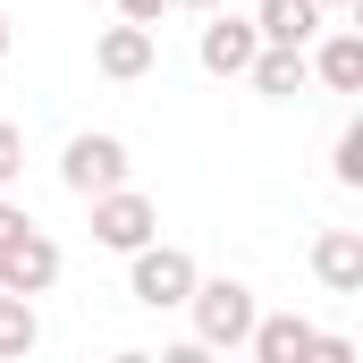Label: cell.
<instances>
[{"label": "cell", "mask_w": 363, "mask_h": 363, "mask_svg": "<svg viewBox=\"0 0 363 363\" xmlns=\"http://www.w3.org/2000/svg\"><path fill=\"white\" fill-rule=\"evenodd\" d=\"M194 254L186 245H161V237H144L135 254H127V296L144 304V313H186V296H194Z\"/></svg>", "instance_id": "6da1fadb"}, {"label": "cell", "mask_w": 363, "mask_h": 363, "mask_svg": "<svg viewBox=\"0 0 363 363\" xmlns=\"http://www.w3.org/2000/svg\"><path fill=\"white\" fill-rule=\"evenodd\" d=\"M186 313H194V347H220V355H237L262 304H254V287H245V279H194Z\"/></svg>", "instance_id": "7a4b0ae2"}, {"label": "cell", "mask_w": 363, "mask_h": 363, "mask_svg": "<svg viewBox=\"0 0 363 363\" xmlns=\"http://www.w3.org/2000/svg\"><path fill=\"white\" fill-rule=\"evenodd\" d=\"M85 203H93V245H110V254H135L144 237H161V211H152V194H135V186H101Z\"/></svg>", "instance_id": "3957f363"}, {"label": "cell", "mask_w": 363, "mask_h": 363, "mask_svg": "<svg viewBox=\"0 0 363 363\" xmlns=\"http://www.w3.org/2000/svg\"><path fill=\"white\" fill-rule=\"evenodd\" d=\"M254 51H262L254 17H237L228 0H220V9H203V34H194V60H203V77H245V68H254Z\"/></svg>", "instance_id": "277c9868"}, {"label": "cell", "mask_w": 363, "mask_h": 363, "mask_svg": "<svg viewBox=\"0 0 363 363\" xmlns=\"http://www.w3.org/2000/svg\"><path fill=\"white\" fill-rule=\"evenodd\" d=\"M127 144L118 135H101V127H85V135H68V152H60V186L68 194H101V186H127Z\"/></svg>", "instance_id": "5b68a950"}, {"label": "cell", "mask_w": 363, "mask_h": 363, "mask_svg": "<svg viewBox=\"0 0 363 363\" xmlns=\"http://www.w3.org/2000/svg\"><path fill=\"white\" fill-rule=\"evenodd\" d=\"M0 287H9V296H51V287H60V245H51L34 220L0 245Z\"/></svg>", "instance_id": "8992f818"}, {"label": "cell", "mask_w": 363, "mask_h": 363, "mask_svg": "<svg viewBox=\"0 0 363 363\" xmlns=\"http://www.w3.org/2000/svg\"><path fill=\"white\" fill-rule=\"evenodd\" d=\"M152 60H161V43H152V26H135V17L101 26V43H93V68H101L110 85H135V77H152Z\"/></svg>", "instance_id": "52a82bcc"}, {"label": "cell", "mask_w": 363, "mask_h": 363, "mask_svg": "<svg viewBox=\"0 0 363 363\" xmlns=\"http://www.w3.org/2000/svg\"><path fill=\"white\" fill-rule=\"evenodd\" d=\"M304 60H313V77H321L330 93H363V34H355V26L313 34V43H304Z\"/></svg>", "instance_id": "ba28073f"}, {"label": "cell", "mask_w": 363, "mask_h": 363, "mask_svg": "<svg viewBox=\"0 0 363 363\" xmlns=\"http://www.w3.org/2000/svg\"><path fill=\"white\" fill-rule=\"evenodd\" d=\"M245 355H254V363H304V355H313V321H304V313H254Z\"/></svg>", "instance_id": "9c48e42d"}, {"label": "cell", "mask_w": 363, "mask_h": 363, "mask_svg": "<svg viewBox=\"0 0 363 363\" xmlns=\"http://www.w3.org/2000/svg\"><path fill=\"white\" fill-rule=\"evenodd\" d=\"M245 85L262 93V101H296V93L313 85V60H304L296 43H262V51H254V68H245Z\"/></svg>", "instance_id": "30bf717a"}, {"label": "cell", "mask_w": 363, "mask_h": 363, "mask_svg": "<svg viewBox=\"0 0 363 363\" xmlns=\"http://www.w3.org/2000/svg\"><path fill=\"white\" fill-rule=\"evenodd\" d=\"M313 279L330 296H363V237L355 228H321L313 237Z\"/></svg>", "instance_id": "8fae6325"}, {"label": "cell", "mask_w": 363, "mask_h": 363, "mask_svg": "<svg viewBox=\"0 0 363 363\" xmlns=\"http://www.w3.org/2000/svg\"><path fill=\"white\" fill-rule=\"evenodd\" d=\"M254 34H262V43H296V51H304V43L321 34V0H262V9H254Z\"/></svg>", "instance_id": "7c38bea8"}, {"label": "cell", "mask_w": 363, "mask_h": 363, "mask_svg": "<svg viewBox=\"0 0 363 363\" xmlns=\"http://www.w3.org/2000/svg\"><path fill=\"white\" fill-rule=\"evenodd\" d=\"M34 347H43V321H34V296H9V287H0V363L34 355Z\"/></svg>", "instance_id": "4fadbf2b"}, {"label": "cell", "mask_w": 363, "mask_h": 363, "mask_svg": "<svg viewBox=\"0 0 363 363\" xmlns=\"http://www.w3.org/2000/svg\"><path fill=\"white\" fill-rule=\"evenodd\" d=\"M330 178L347 186V194L363 186V118H347V127H338V144H330Z\"/></svg>", "instance_id": "5bb4252c"}, {"label": "cell", "mask_w": 363, "mask_h": 363, "mask_svg": "<svg viewBox=\"0 0 363 363\" xmlns=\"http://www.w3.org/2000/svg\"><path fill=\"white\" fill-rule=\"evenodd\" d=\"M17 178H26V127L0 118V186H17Z\"/></svg>", "instance_id": "9a60e30c"}, {"label": "cell", "mask_w": 363, "mask_h": 363, "mask_svg": "<svg viewBox=\"0 0 363 363\" xmlns=\"http://www.w3.org/2000/svg\"><path fill=\"white\" fill-rule=\"evenodd\" d=\"M161 9L169 0H118V17H135V26H161Z\"/></svg>", "instance_id": "2e32d148"}, {"label": "cell", "mask_w": 363, "mask_h": 363, "mask_svg": "<svg viewBox=\"0 0 363 363\" xmlns=\"http://www.w3.org/2000/svg\"><path fill=\"white\" fill-rule=\"evenodd\" d=\"M17 228H26V203H9V194H0V245H9Z\"/></svg>", "instance_id": "e0dca14e"}, {"label": "cell", "mask_w": 363, "mask_h": 363, "mask_svg": "<svg viewBox=\"0 0 363 363\" xmlns=\"http://www.w3.org/2000/svg\"><path fill=\"white\" fill-rule=\"evenodd\" d=\"M169 9H194V17H203V9H220V0H169Z\"/></svg>", "instance_id": "ac0fdd59"}, {"label": "cell", "mask_w": 363, "mask_h": 363, "mask_svg": "<svg viewBox=\"0 0 363 363\" xmlns=\"http://www.w3.org/2000/svg\"><path fill=\"white\" fill-rule=\"evenodd\" d=\"M0 60H9V17H0Z\"/></svg>", "instance_id": "d6986e66"}, {"label": "cell", "mask_w": 363, "mask_h": 363, "mask_svg": "<svg viewBox=\"0 0 363 363\" xmlns=\"http://www.w3.org/2000/svg\"><path fill=\"white\" fill-rule=\"evenodd\" d=\"M321 9H355V0H321Z\"/></svg>", "instance_id": "ffe728a7"}]
</instances>
